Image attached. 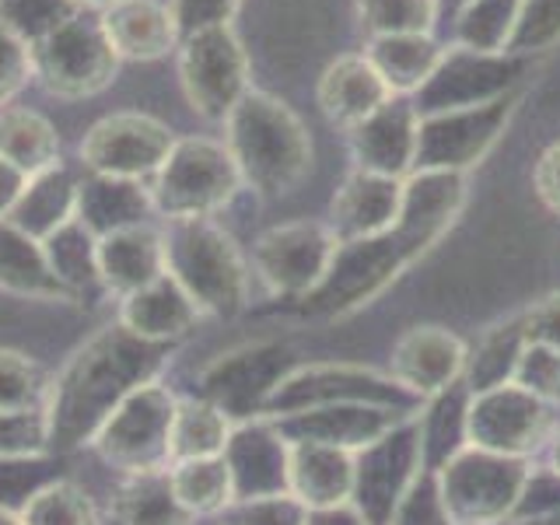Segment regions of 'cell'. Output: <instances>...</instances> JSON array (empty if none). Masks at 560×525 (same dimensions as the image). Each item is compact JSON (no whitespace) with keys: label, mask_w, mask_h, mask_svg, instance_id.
<instances>
[{"label":"cell","mask_w":560,"mask_h":525,"mask_svg":"<svg viewBox=\"0 0 560 525\" xmlns=\"http://www.w3.org/2000/svg\"><path fill=\"white\" fill-rule=\"evenodd\" d=\"M463 200V172H413L402 183V210L396 224L372 238L340 242L323 284L294 302L298 312L315 319H337L368 305L448 232V224L459 218Z\"/></svg>","instance_id":"cell-1"},{"label":"cell","mask_w":560,"mask_h":525,"mask_svg":"<svg viewBox=\"0 0 560 525\" xmlns=\"http://www.w3.org/2000/svg\"><path fill=\"white\" fill-rule=\"evenodd\" d=\"M168 361L172 343L144 340L122 323L98 329L49 382V448L78 452L92 445L119 402L133 396L140 385L162 378Z\"/></svg>","instance_id":"cell-2"},{"label":"cell","mask_w":560,"mask_h":525,"mask_svg":"<svg viewBox=\"0 0 560 525\" xmlns=\"http://www.w3.org/2000/svg\"><path fill=\"white\" fill-rule=\"evenodd\" d=\"M224 148L232 151L242 186L259 197H284L312 168V137L284 102L249 92L224 119Z\"/></svg>","instance_id":"cell-3"},{"label":"cell","mask_w":560,"mask_h":525,"mask_svg":"<svg viewBox=\"0 0 560 525\" xmlns=\"http://www.w3.org/2000/svg\"><path fill=\"white\" fill-rule=\"evenodd\" d=\"M165 273L179 284L200 315L235 319L249 305V267L214 218H186L162 224Z\"/></svg>","instance_id":"cell-4"},{"label":"cell","mask_w":560,"mask_h":525,"mask_svg":"<svg viewBox=\"0 0 560 525\" xmlns=\"http://www.w3.org/2000/svg\"><path fill=\"white\" fill-rule=\"evenodd\" d=\"M242 175L232 151L210 137H175L151 179L154 214L162 221L214 218L238 197Z\"/></svg>","instance_id":"cell-5"},{"label":"cell","mask_w":560,"mask_h":525,"mask_svg":"<svg viewBox=\"0 0 560 525\" xmlns=\"http://www.w3.org/2000/svg\"><path fill=\"white\" fill-rule=\"evenodd\" d=\"M529 472V459L466 445L438 469V487L455 525H501L512 518Z\"/></svg>","instance_id":"cell-6"},{"label":"cell","mask_w":560,"mask_h":525,"mask_svg":"<svg viewBox=\"0 0 560 525\" xmlns=\"http://www.w3.org/2000/svg\"><path fill=\"white\" fill-rule=\"evenodd\" d=\"M172 417H175V393L162 378L148 382L119 402L116 413L95 434L92 448L102 455L105 466L119 469L122 477L162 472L172 466L168 455Z\"/></svg>","instance_id":"cell-7"},{"label":"cell","mask_w":560,"mask_h":525,"mask_svg":"<svg viewBox=\"0 0 560 525\" xmlns=\"http://www.w3.org/2000/svg\"><path fill=\"white\" fill-rule=\"evenodd\" d=\"M119 57L98 25V18H70L63 28L32 46V78L57 98H92L113 84Z\"/></svg>","instance_id":"cell-8"},{"label":"cell","mask_w":560,"mask_h":525,"mask_svg":"<svg viewBox=\"0 0 560 525\" xmlns=\"http://www.w3.org/2000/svg\"><path fill=\"white\" fill-rule=\"evenodd\" d=\"M291 350L277 340H256L228 350V354L210 361L197 378V396L214 402V407L232 420H259L267 410V399L288 372H294Z\"/></svg>","instance_id":"cell-9"},{"label":"cell","mask_w":560,"mask_h":525,"mask_svg":"<svg viewBox=\"0 0 560 525\" xmlns=\"http://www.w3.org/2000/svg\"><path fill=\"white\" fill-rule=\"evenodd\" d=\"M329 402H372V407H393L402 413L417 410V399L393 382V375H375L354 364H298L280 378L273 396L267 399V420H280L302 410L329 407Z\"/></svg>","instance_id":"cell-10"},{"label":"cell","mask_w":560,"mask_h":525,"mask_svg":"<svg viewBox=\"0 0 560 525\" xmlns=\"http://www.w3.org/2000/svg\"><path fill=\"white\" fill-rule=\"evenodd\" d=\"M340 238L326 221H288L267 228L253 245V270L270 294L302 302L323 284Z\"/></svg>","instance_id":"cell-11"},{"label":"cell","mask_w":560,"mask_h":525,"mask_svg":"<svg viewBox=\"0 0 560 525\" xmlns=\"http://www.w3.org/2000/svg\"><path fill=\"white\" fill-rule=\"evenodd\" d=\"M179 81L192 113L224 122L249 92V57L232 25L186 35L179 43Z\"/></svg>","instance_id":"cell-12"},{"label":"cell","mask_w":560,"mask_h":525,"mask_svg":"<svg viewBox=\"0 0 560 525\" xmlns=\"http://www.w3.org/2000/svg\"><path fill=\"white\" fill-rule=\"evenodd\" d=\"M515 92L469 109L420 116L413 172H466L498 144L501 130L515 113Z\"/></svg>","instance_id":"cell-13"},{"label":"cell","mask_w":560,"mask_h":525,"mask_svg":"<svg viewBox=\"0 0 560 525\" xmlns=\"http://www.w3.org/2000/svg\"><path fill=\"white\" fill-rule=\"evenodd\" d=\"M550 434L553 424L547 402L525 393L515 382H504L487 393L469 396L466 442L472 448L529 459L542 442H550Z\"/></svg>","instance_id":"cell-14"},{"label":"cell","mask_w":560,"mask_h":525,"mask_svg":"<svg viewBox=\"0 0 560 525\" xmlns=\"http://www.w3.org/2000/svg\"><path fill=\"white\" fill-rule=\"evenodd\" d=\"M420 466V434L417 413L399 420V424L382 434L378 442L354 452V494L350 508L368 525H389L399 498L407 494Z\"/></svg>","instance_id":"cell-15"},{"label":"cell","mask_w":560,"mask_h":525,"mask_svg":"<svg viewBox=\"0 0 560 525\" xmlns=\"http://www.w3.org/2000/svg\"><path fill=\"white\" fill-rule=\"evenodd\" d=\"M175 144L168 122L148 113H113L98 119L81 140V162L95 175H119V179H154Z\"/></svg>","instance_id":"cell-16"},{"label":"cell","mask_w":560,"mask_h":525,"mask_svg":"<svg viewBox=\"0 0 560 525\" xmlns=\"http://www.w3.org/2000/svg\"><path fill=\"white\" fill-rule=\"evenodd\" d=\"M518 74H522V57H512V52H472L455 46L434 67L428 84L417 92L413 98L417 116L469 109V105H487L494 98H504L512 95V84Z\"/></svg>","instance_id":"cell-17"},{"label":"cell","mask_w":560,"mask_h":525,"mask_svg":"<svg viewBox=\"0 0 560 525\" xmlns=\"http://www.w3.org/2000/svg\"><path fill=\"white\" fill-rule=\"evenodd\" d=\"M466 347L442 326H413L393 347L389 375L413 399H431L466 375Z\"/></svg>","instance_id":"cell-18"},{"label":"cell","mask_w":560,"mask_h":525,"mask_svg":"<svg viewBox=\"0 0 560 525\" xmlns=\"http://www.w3.org/2000/svg\"><path fill=\"white\" fill-rule=\"evenodd\" d=\"M417 105L407 95H393L354 130H347V144L361 172L389 175V179H407L417 162Z\"/></svg>","instance_id":"cell-19"},{"label":"cell","mask_w":560,"mask_h":525,"mask_svg":"<svg viewBox=\"0 0 560 525\" xmlns=\"http://www.w3.org/2000/svg\"><path fill=\"white\" fill-rule=\"evenodd\" d=\"M288 438L267 417L235 424L224 445L235 501L288 494Z\"/></svg>","instance_id":"cell-20"},{"label":"cell","mask_w":560,"mask_h":525,"mask_svg":"<svg viewBox=\"0 0 560 525\" xmlns=\"http://www.w3.org/2000/svg\"><path fill=\"white\" fill-rule=\"evenodd\" d=\"M407 417L413 413H402L393 407H372V402H329V407L280 417L273 424L288 442H319V445L361 452L372 442H378L382 434H389Z\"/></svg>","instance_id":"cell-21"},{"label":"cell","mask_w":560,"mask_h":525,"mask_svg":"<svg viewBox=\"0 0 560 525\" xmlns=\"http://www.w3.org/2000/svg\"><path fill=\"white\" fill-rule=\"evenodd\" d=\"M402 183L389 175L354 168L329 203V228L340 242H358L389 232L402 210Z\"/></svg>","instance_id":"cell-22"},{"label":"cell","mask_w":560,"mask_h":525,"mask_svg":"<svg viewBox=\"0 0 560 525\" xmlns=\"http://www.w3.org/2000/svg\"><path fill=\"white\" fill-rule=\"evenodd\" d=\"M288 494L308 512L350 504L354 452L319 442H288Z\"/></svg>","instance_id":"cell-23"},{"label":"cell","mask_w":560,"mask_h":525,"mask_svg":"<svg viewBox=\"0 0 560 525\" xmlns=\"http://www.w3.org/2000/svg\"><path fill=\"white\" fill-rule=\"evenodd\" d=\"M98 25L119 60H158L183 43L179 25L162 0H116L98 14Z\"/></svg>","instance_id":"cell-24"},{"label":"cell","mask_w":560,"mask_h":525,"mask_svg":"<svg viewBox=\"0 0 560 525\" xmlns=\"http://www.w3.org/2000/svg\"><path fill=\"white\" fill-rule=\"evenodd\" d=\"M315 98H319V109L332 127L354 130L358 122L382 109L393 98V92L364 52H347V57H337L323 70Z\"/></svg>","instance_id":"cell-25"},{"label":"cell","mask_w":560,"mask_h":525,"mask_svg":"<svg viewBox=\"0 0 560 525\" xmlns=\"http://www.w3.org/2000/svg\"><path fill=\"white\" fill-rule=\"evenodd\" d=\"M98 273L102 291L127 298L165 277V242L158 224H133L98 238Z\"/></svg>","instance_id":"cell-26"},{"label":"cell","mask_w":560,"mask_h":525,"mask_svg":"<svg viewBox=\"0 0 560 525\" xmlns=\"http://www.w3.org/2000/svg\"><path fill=\"white\" fill-rule=\"evenodd\" d=\"M200 319L203 315L197 305H192V298L165 273V277H158L154 284L119 298L116 323H122L130 332H137V337H144V340L175 343V340L189 337Z\"/></svg>","instance_id":"cell-27"},{"label":"cell","mask_w":560,"mask_h":525,"mask_svg":"<svg viewBox=\"0 0 560 525\" xmlns=\"http://www.w3.org/2000/svg\"><path fill=\"white\" fill-rule=\"evenodd\" d=\"M154 218L151 183L119 179V175H88L78 183V221L95 238L133 224H148Z\"/></svg>","instance_id":"cell-28"},{"label":"cell","mask_w":560,"mask_h":525,"mask_svg":"<svg viewBox=\"0 0 560 525\" xmlns=\"http://www.w3.org/2000/svg\"><path fill=\"white\" fill-rule=\"evenodd\" d=\"M0 291L28 302H74L52 273L43 242L0 218Z\"/></svg>","instance_id":"cell-29"},{"label":"cell","mask_w":560,"mask_h":525,"mask_svg":"<svg viewBox=\"0 0 560 525\" xmlns=\"http://www.w3.org/2000/svg\"><path fill=\"white\" fill-rule=\"evenodd\" d=\"M8 221L14 228H22L35 242L52 238L60 228L78 221V179L63 165L49 168L43 175H32L22 200H18L8 214Z\"/></svg>","instance_id":"cell-30"},{"label":"cell","mask_w":560,"mask_h":525,"mask_svg":"<svg viewBox=\"0 0 560 525\" xmlns=\"http://www.w3.org/2000/svg\"><path fill=\"white\" fill-rule=\"evenodd\" d=\"M109 525H192L197 515H189L179 504L168 480L162 472H137L122 477L109 498Z\"/></svg>","instance_id":"cell-31"},{"label":"cell","mask_w":560,"mask_h":525,"mask_svg":"<svg viewBox=\"0 0 560 525\" xmlns=\"http://www.w3.org/2000/svg\"><path fill=\"white\" fill-rule=\"evenodd\" d=\"M364 57L372 60L393 95H417L445 52L431 35H378L368 43Z\"/></svg>","instance_id":"cell-32"},{"label":"cell","mask_w":560,"mask_h":525,"mask_svg":"<svg viewBox=\"0 0 560 525\" xmlns=\"http://www.w3.org/2000/svg\"><path fill=\"white\" fill-rule=\"evenodd\" d=\"M0 158L32 179L60 165V133L43 113L4 105L0 109Z\"/></svg>","instance_id":"cell-33"},{"label":"cell","mask_w":560,"mask_h":525,"mask_svg":"<svg viewBox=\"0 0 560 525\" xmlns=\"http://www.w3.org/2000/svg\"><path fill=\"white\" fill-rule=\"evenodd\" d=\"M466 407L469 389L463 382L448 385L445 393L428 399V407L417 413V434H420V466L438 472L452 455H459L466 442Z\"/></svg>","instance_id":"cell-34"},{"label":"cell","mask_w":560,"mask_h":525,"mask_svg":"<svg viewBox=\"0 0 560 525\" xmlns=\"http://www.w3.org/2000/svg\"><path fill=\"white\" fill-rule=\"evenodd\" d=\"M232 428L235 424L214 407V402H207L200 396H175L172 442H168L172 463L214 459V455H224Z\"/></svg>","instance_id":"cell-35"},{"label":"cell","mask_w":560,"mask_h":525,"mask_svg":"<svg viewBox=\"0 0 560 525\" xmlns=\"http://www.w3.org/2000/svg\"><path fill=\"white\" fill-rule=\"evenodd\" d=\"M46 259L60 284L70 291L74 302H84L95 291H102L98 273V238L88 232L81 221H70L57 235L43 242Z\"/></svg>","instance_id":"cell-36"},{"label":"cell","mask_w":560,"mask_h":525,"mask_svg":"<svg viewBox=\"0 0 560 525\" xmlns=\"http://www.w3.org/2000/svg\"><path fill=\"white\" fill-rule=\"evenodd\" d=\"M168 480L179 504L189 515L197 518H218L228 504L235 501L232 490V472H228L224 455L214 459H186V463H172L168 466Z\"/></svg>","instance_id":"cell-37"},{"label":"cell","mask_w":560,"mask_h":525,"mask_svg":"<svg viewBox=\"0 0 560 525\" xmlns=\"http://www.w3.org/2000/svg\"><path fill=\"white\" fill-rule=\"evenodd\" d=\"M522 350H525V337H522L518 315H512L508 323H498L494 329H487V337L480 340V347L472 350L469 361H466V375L463 378H466L469 396L512 382Z\"/></svg>","instance_id":"cell-38"},{"label":"cell","mask_w":560,"mask_h":525,"mask_svg":"<svg viewBox=\"0 0 560 525\" xmlns=\"http://www.w3.org/2000/svg\"><path fill=\"white\" fill-rule=\"evenodd\" d=\"M522 0H469L455 14V39L472 52H504Z\"/></svg>","instance_id":"cell-39"},{"label":"cell","mask_w":560,"mask_h":525,"mask_svg":"<svg viewBox=\"0 0 560 525\" xmlns=\"http://www.w3.org/2000/svg\"><path fill=\"white\" fill-rule=\"evenodd\" d=\"M22 525H102L95 501L74 480H49L22 504Z\"/></svg>","instance_id":"cell-40"},{"label":"cell","mask_w":560,"mask_h":525,"mask_svg":"<svg viewBox=\"0 0 560 525\" xmlns=\"http://www.w3.org/2000/svg\"><path fill=\"white\" fill-rule=\"evenodd\" d=\"M52 375L25 350L0 347V413L46 407Z\"/></svg>","instance_id":"cell-41"},{"label":"cell","mask_w":560,"mask_h":525,"mask_svg":"<svg viewBox=\"0 0 560 525\" xmlns=\"http://www.w3.org/2000/svg\"><path fill=\"white\" fill-rule=\"evenodd\" d=\"M81 14L78 0H0V25L28 49Z\"/></svg>","instance_id":"cell-42"},{"label":"cell","mask_w":560,"mask_h":525,"mask_svg":"<svg viewBox=\"0 0 560 525\" xmlns=\"http://www.w3.org/2000/svg\"><path fill=\"white\" fill-rule=\"evenodd\" d=\"M358 11L372 39L378 35H431L438 18L434 0H358Z\"/></svg>","instance_id":"cell-43"},{"label":"cell","mask_w":560,"mask_h":525,"mask_svg":"<svg viewBox=\"0 0 560 525\" xmlns=\"http://www.w3.org/2000/svg\"><path fill=\"white\" fill-rule=\"evenodd\" d=\"M560 43V0H522L508 49L512 57L547 52Z\"/></svg>","instance_id":"cell-44"},{"label":"cell","mask_w":560,"mask_h":525,"mask_svg":"<svg viewBox=\"0 0 560 525\" xmlns=\"http://www.w3.org/2000/svg\"><path fill=\"white\" fill-rule=\"evenodd\" d=\"M49 448L46 407L0 413V459H43Z\"/></svg>","instance_id":"cell-45"},{"label":"cell","mask_w":560,"mask_h":525,"mask_svg":"<svg viewBox=\"0 0 560 525\" xmlns=\"http://www.w3.org/2000/svg\"><path fill=\"white\" fill-rule=\"evenodd\" d=\"M389 525H455L448 508L442 501V487H438V472L420 469L407 494L399 498Z\"/></svg>","instance_id":"cell-46"},{"label":"cell","mask_w":560,"mask_h":525,"mask_svg":"<svg viewBox=\"0 0 560 525\" xmlns=\"http://www.w3.org/2000/svg\"><path fill=\"white\" fill-rule=\"evenodd\" d=\"M512 382L522 385L525 393H533L536 399H542L547 407L560 402V350L525 343Z\"/></svg>","instance_id":"cell-47"},{"label":"cell","mask_w":560,"mask_h":525,"mask_svg":"<svg viewBox=\"0 0 560 525\" xmlns=\"http://www.w3.org/2000/svg\"><path fill=\"white\" fill-rule=\"evenodd\" d=\"M305 518H308V508L298 504L291 494L232 501L218 515L221 525H305Z\"/></svg>","instance_id":"cell-48"},{"label":"cell","mask_w":560,"mask_h":525,"mask_svg":"<svg viewBox=\"0 0 560 525\" xmlns=\"http://www.w3.org/2000/svg\"><path fill=\"white\" fill-rule=\"evenodd\" d=\"M49 480H57L49 472V455L43 459H0V508L22 512V504Z\"/></svg>","instance_id":"cell-49"},{"label":"cell","mask_w":560,"mask_h":525,"mask_svg":"<svg viewBox=\"0 0 560 525\" xmlns=\"http://www.w3.org/2000/svg\"><path fill=\"white\" fill-rule=\"evenodd\" d=\"M242 0H168V11L179 25V35H197L207 28L232 25V18L238 11Z\"/></svg>","instance_id":"cell-50"},{"label":"cell","mask_w":560,"mask_h":525,"mask_svg":"<svg viewBox=\"0 0 560 525\" xmlns=\"http://www.w3.org/2000/svg\"><path fill=\"white\" fill-rule=\"evenodd\" d=\"M32 78V49L0 25V109L22 92Z\"/></svg>","instance_id":"cell-51"},{"label":"cell","mask_w":560,"mask_h":525,"mask_svg":"<svg viewBox=\"0 0 560 525\" xmlns=\"http://www.w3.org/2000/svg\"><path fill=\"white\" fill-rule=\"evenodd\" d=\"M518 319H522L525 343L560 350V291L533 302L525 312H518Z\"/></svg>","instance_id":"cell-52"},{"label":"cell","mask_w":560,"mask_h":525,"mask_svg":"<svg viewBox=\"0 0 560 525\" xmlns=\"http://www.w3.org/2000/svg\"><path fill=\"white\" fill-rule=\"evenodd\" d=\"M533 183H536L539 200L547 203V210H553V214L560 218V140L553 148L542 151V158L536 162Z\"/></svg>","instance_id":"cell-53"},{"label":"cell","mask_w":560,"mask_h":525,"mask_svg":"<svg viewBox=\"0 0 560 525\" xmlns=\"http://www.w3.org/2000/svg\"><path fill=\"white\" fill-rule=\"evenodd\" d=\"M28 186V175L22 168H14L11 162L0 158V218H8L14 203L22 200V192Z\"/></svg>","instance_id":"cell-54"},{"label":"cell","mask_w":560,"mask_h":525,"mask_svg":"<svg viewBox=\"0 0 560 525\" xmlns=\"http://www.w3.org/2000/svg\"><path fill=\"white\" fill-rule=\"evenodd\" d=\"M305 525H368V522L350 504H340V508H323V512H308Z\"/></svg>","instance_id":"cell-55"},{"label":"cell","mask_w":560,"mask_h":525,"mask_svg":"<svg viewBox=\"0 0 560 525\" xmlns=\"http://www.w3.org/2000/svg\"><path fill=\"white\" fill-rule=\"evenodd\" d=\"M550 469L560 477V431L550 434Z\"/></svg>","instance_id":"cell-56"},{"label":"cell","mask_w":560,"mask_h":525,"mask_svg":"<svg viewBox=\"0 0 560 525\" xmlns=\"http://www.w3.org/2000/svg\"><path fill=\"white\" fill-rule=\"evenodd\" d=\"M434 4H438V11H448L455 18V14H459L469 4V0H434Z\"/></svg>","instance_id":"cell-57"},{"label":"cell","mask_w":560,"mask_h":525,"mask_svg":"<svg viewBox=\"0 0 560 525\" xmlns=\"http://www.w3.org/2000/svg\"><path fill=\"white\" fill-rule=\"evenodd\" d=\"M0 525H22V515L11 512V508H0Z\"/></svg>","instance_id":"cell-58"},{"label":"cell","mask_w":560,"mask_h":525,"mask_svg":"<svg viewBox=\"0 0 560 525\" xmlns=\"http://www.w3.org/2000/svg\"><path fill=\"white\" fill-rule=\"evenodd\" d=\"M78 4H92V8H109V4H116V0H78Z\"/></svg>","instance_id":"cell-59"}]
</instances>
